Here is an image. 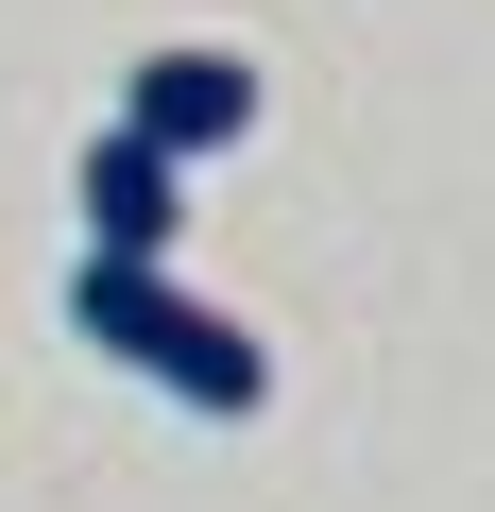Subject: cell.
Listing matches in <instances>:
<instances>
[{"instance_id":"6da1fadb","label":"cell","mask_w":495,"mask_h":512,"mask_svg":"<svg viewBox=\"0 0 495 512\" xmlns=\"http://www.w3.org/2000/svg\"><path fill=\"white\" fill-rule=\"evenodd\" d=\"M69 325H86L120 376H154L171 410H205V427L274 410V342L239 325V308H205L171 256H86V274H69Z\"/></svg>"},{"instance_id":"7a4b0ae2","label":"cell","mask_w":495,"mask_h":512,"mask_svg":"<svg viewBox=\"0 0 495 512\" xmlns=\"http://www.w3.org/2000/svg\"><path fill=\"white\" fill-rule=\"evenodd\" d=\"M120 120H137L171 171H205V154H239V137H257V69H239V52H137Z\"/></svg>"},{"instance_id":"3957f363","label":"cell","mask_w":495,"mask_h":512,"mask_svg":"<svg viewBox=\"0 0 495 512\" xmlns=\"http://www.w3.org/2000/svg\"><path fill=\"white\" fill-rule=\"evenodd\" d=\"M69 205H86V256H171V222H188V171H171L137 120H103V137H86V171H69Z\"/></svg>"}]
</instances>
